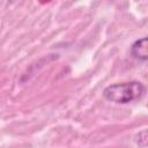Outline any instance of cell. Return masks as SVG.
I'll use <instances>...</instances> for the list:
<instances>
[{"instance_id": "obj_1", "label": "cell", "mask_w": 148, "mask_h": 148, "mask_svg": "<svg viewBox=\"0 0 148 148\" xmlns=\"http://www.w3.org/2000/svg\"><path fill=\"white\" fill-rule=\"evenodd\" d=\"M146 94V87L139 81H128L121 83H113L108 86L103 96L113 103L117 104H128L135 101H139Z\"/></svg>"}, {"instance_id": "obj_3", "label": "cell", "mask_w": 148, "mask_h": 148, "mask_svg": "<svg viewBox=\"0 0 148 148\" xmlns=\"http://www.w3.org/2000/svg\"><path fill=\"white\" fill-rule=\"evenodd\" d=\"M136 138H140V140H136V143H138L140 147L146 148V145H147V131H146V130L141 131V132L138 134Z\"/></svg>"}, {"instance_id": "obj_2", "label": "cell", "mask_w": 148, "mask_h": 148, "mask_svg": "<svg viewBox=\"0 0 148 148\" xmlns=\"http://www.w3.org/2000/svg\"><path fill=\"white\" fill-rule=\"evenodd\" d=\"M131 53L133 58L140 61H147L148 59V51H147V38H140L135 40L131 47Z\"/></svg>"}]
</instances>
